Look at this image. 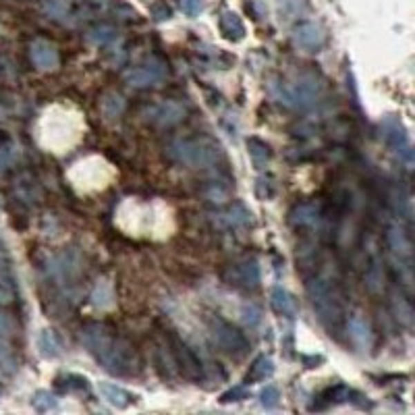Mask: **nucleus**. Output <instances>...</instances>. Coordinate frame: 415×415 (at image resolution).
<instances>
[{"label": "nucleus", "mask_w": 415, "mask_h": 415, "mask_svg": "<svg viewBox=\"0 0 415 415\" xmlns=\"http://www.w3.org/2000/svg\"><path fill=\"white\" fill-rule=\"evenodd\" d=\"M81 342L94 359L110 374L133 376L139 369V357L131 342L113 334L102 324H88L81 328Z\"/></svg>", "instance_id": "nucleus-1"}, {"label": "nucleus", "mask_w": 415, "mask_h": 415, "mask_svg": "<svg viewBox=\"0 0 415 415\" xmlns=\"http://www.w3.org/2000/svg\"><path fill=\"white\" fill-rule=\"evenodd\" d=\"M305 289H307L311 307L318 313V320L324 324L328 334H336L347 320L342 295H340L336 282L330 276L313 274L311 278H307Z\"/></svg>", "instance_id": "nucleus-2"}, {"label": "nucleus", "mask_w": 415, "mask_h": 415, "mask_svg": "<svg viewBox=\"0 0 415 415\" xmlns=\"http://www.w3.org/2000/svg\"><path fill=\"white\" fill-rule=\"evenodd\" d=\"M166 154L171 160L187 168H208L222 158V148L212 137H191L171 144Z\"/></svg>", "instance_id": "nucleus-3"}, {"label": "nucleus", "mask_w": 415, "mask_h": 415, "mask_svg": "<svg viewBox=\"0 0 415 415\" xmlns=\"http://www.w3.org/2000/svg\"><path fill=\"white\" fill-rule=\"evenodd\" d=\"M320 92H322V86H320V81L316 77L301 75L299 79L287 81L280 88L278 102H282L284 106L295 108V110H307L318 102Z\"/></svg>", "instance_id": "nucleus-4"}, {"label": "nucleus", "mask_w": 415, "mask_h": 415, "mask_svg": "<svg viewBox=\"0 0 415 415\" xmlns=\"http://www.w3.org/2000/svg\"><path fill=\"white\" fill-rule=\"evenodd\" d=\"M208 330L210 336L214 338V342L231 357H243L249 351V340L247 336L233 326L229 320L220 318V316H210L208 318Z\"/></svg>", "instance_id": "nucleus-5"}, {"label": "nucleus", "mask_w": 415, "mask_h": 415, "mask_svg": "<svg viewBox=\"0 0 415 415\" xmlns=\"http://www.w3.org/2000/svg\"><path fill=\"white\" fill-rule=\"evenodd\" d=\"M380 137L388 146V150L405 164V168H413V148L403 123L394 117H386L380 123Z\"/></svg>", "instance_id": "nucleus-6"}, {"label": "nucleus", "mask_w": 415, "mask_h": 415, "mask_svg": "<svg viewBox=\"0 0 415 415\" xmlns=\"http://www.w3.org/2000/svg\"><path fill=\"white\" fill-rule=\"evenodd\" d=\"M171 351H173V359H175L177 367L181 369V374L187 380H191V382L204 380V365H202L200 357L181 336L171 334Z\"/></svg>", "instance_id": "nucleus-7"}, {"label": "nucleus", "mask_w": 415, "mask_h": 415, "mask_svg": "<svg viewBox=\"0 0 415 415\" xmlns=\"http://www.w3.org/2000/svg\"><path fill=\"white\" fill-rule=\"evenodd\" d=\"M224 278L229 284L237 287V289H245V291H253L260 287V266L255 260H243L237 262L233 266H229V270L224 272Z\"/></svg>", "instance_id": "nucleus-8"}, {"label": "nucleus", "mask_w": 415, "mask_h": 415, "mask_svg": "<svg viewBox=\"0 0 415 415\" xmlns=\"http://www.w3.org/2000/svg\"><path fill=\"white\" fill-rule=\"evenodd\" d=\"M386 245L390 249L392 262H407L413 264V243L409 233L400 224H390L386 229Z\"/></svg>", "instance_id": "nucleus-9"}, {"label": "nucleus", "mask_w": 415, "mask_h": 415, "mask_svg": "<svg viewBox=\"0 0 415 415\" xmlns=\"http://www.w3.org/2000/svg\"><path fill=\"white\" fill-rule=\"evenodd\" d=\"M164 77H166V69L160 63H146L125 73V81L131 88H154L162 84Z\"/></svg>", "instance_id": "nucleus-10"}, {"label": "nucleus", "mask_w": 415, "mask_h": 415, "mask_svg": "<svg viewBox=\"0 0 415 415\" xmlns=\"http://www.w3.org/2000/svg\"><path fill=\"white\" fill-rule=\"evenodd\" d=\"M347 334H349V340L351 345L365 353L371 349V328L367 324V320L361 316V313H353V316H347Z\"/></svg>", "instance_id": "nucleus-11"}, {"label": "nucleus", "mask_w": 415, "mask_h": 415, "mask_svg": "<svg viewBox=\"0 0 415 415\" xmlns=\"http://www.w3.org/2000/svg\"><path fill=\"white\" fill-rule=\"evenodd\" d=\"M324 40H326L324 30H322L318 23H313V21L299 23V26L293 30V42H295L299 48L307 50V52H316V50L324 44Z\"/></svg>", "instance_id": "nucleus-12"}, {"label": "nucleus", "mask_w": 415, "mask_h": 415, "mask_svg": "<svg viewBox=\"0 0 415 415\" xmlns=\"http://www.w3.org/2000/svg\"><path fill=\"white\" fill-rule=\"evenodd\" d=\"M30 57H32V63L40 71H55L59 67V63H61L59 50L50 42H44V40H36L30 46Z\"/></svg>", "instance_id": "nucleus-13"}, {"label": "nucleus", "mask_w": 415, "mask_h": 415, "mask_svg": "<svg viewBox=\"0 0 415 415\" xmlns=\"http://www.w3.org/2000/svg\"><path fill=\"white\" fill-rule=\"evenodd\" d=\"M148 119L156 125L171 127V125L185 119V108L177 102H160V104H156L148 110Z\"/></svg>", "instance_id": "nucleus-14"}, {"label": "nucleus", "mask_w": 415, "mask_h": 415, "mask_svg": "<svg viewBox=\"0 0 415 415\" xmlns=\"http://www.w3.org/2000/svg\"><path fill=\"white\" fill-rule=\"evenodd\" d=\"M320 216H322V210L316 202H307V204H297L291 214H289V220L293 226L297 229H311L320 222Z\"/></svg>", "instance_id": "nucleus-15"}, {"label": "nucleus", "mask_w": 415, "mask_h": 415, "mask_svg": "<svg viewBox=\"0 0 415 415\" xmlns=\"http://www.w3.org/2000/svg\"><path fill=\"white\" fill-rule=\"evenodd\" d=\"M251 220V212L243 204H233L226 210L214 214V222L224 229H241Z\"/></svg>", "instance_id": "nucleus-16"}, {"label": "nucleus", "mask_w": 415, "mask_h": 415, "mask_svg": "<svg viewBox=\"0 0 415 415\" xmlns=\"http://www.w3.org/2000/svg\"><path fill=\"white\" fill-rule=\"evenodd\" d=\"M98 392L104 398V403H108L115 409H127L135 400V396L129 390H125L123 386H117L113 382H100Z\"/></svg>", "instance_id": "nucleus-17"}, {"label": "nucleus", "mask_w": 415, "mask_h": 415, "mask_svg": "<svg viewBox=\"0 0 415 415\" xmlns=\"http://www.w3.org/2000/svg\"><path fill=\"white\" fill-rule=\"evenodd\" d=\"M270 305L276 313L284 316V318H295L299 307H297V301L293 299V295L282 289V287H274L270 291Z\"/></svg>", "instance_id": "nucleus-18"}, {"label": "nucleus", "mask_w": 415, "mask_h": 415, "mask_svg": "<svg viewBox=\"0 0 415 415\" xmlns=\"http://www.w3.org/2000/svg\"><path fill=\"white\" fill-rule=\"evenodd\" d=\"M218 26H220V34L229 42H241L245 38V26L241 17L233 11H224L218 19Z\"/></svg>", "instance_id": "nucleus-19"}, {"label": "nucleus", "mask_w": 415, "mask_h": 415, "mask_svg": "<svg viewBox=\"0 0 415 415\" xmlns=\"http://www.w3.org/2000/svg\"><path fill=\"white\" fill-rule=\"evenodd\" d=\"M274 374V361L268 355H260L251 361L247 374H245V382L247 384H255V382H266L268 378H272Z\"/></svg>", "instance_id": "nucleus-20"}, {"label": "nucleus", "mask_w": 415, "mask_h": 415, "mask_svg": "<svg viewBox=\"0 0 415 415\" xmlns=\"http://www.w3.org/2000/svg\"><path fill=\"white\" fill-rule=\"evenodd\" d=\"M38 349H40V355L46 357V359H57L63 355V340L61 336L55 332V330H42L40 336H38Z\"/></svg>", "instance_id": "nucleus-21"}, {"label": "nucleus", "mask_w": 415, "mask_h": 415, "mask_svg": "<svg viewBox=\"0 0 415 415\" xmlns=\"http://www.w3.org/2000/svg\"><path fill=\"white\" fill-rule=\"evenodd\" d=\"M247 150H249V156H251V160H253V164L258 168H264L266 162L272 158L270 146L264 139H260V137H249L247 139Z\"/></svg>", "instance_id": "nucleus-22"}, {"label": "nucleus", "mask_w": 415, "mask_h": 415, "mask_svg": "<svg viewBox=\"0 0 415 415\" xmlns=\"http://www.w3.org/2000/svg\"><path fill=\"white\" fill-rule=\"evenodd\" d=\"M100 108L108 119H117L125 108V100L119 94H106L100 102Z\"/></svg>", "instance_id": "nucleus-23"}, {"label": "nucleus", "mask_w": 415, "mask_h": 415, "mask_svg": "<svg viewBox=\"0 0 415 415\" xmlns=\"http://www.w3.org/2000/svg\"><path fill=\"white\" fill-rule=\"evenodd\" d=\"M392 307H394V313H396L400 324H405V326L413 324V307H411V301L407 297H403V295L394 297L392 299Z\"/></svg>", "instance_id": "nucleus-24"}, {"label": "nucleus", "mask_w": 415, "mask_h": 415, "mask_svg": "<svg viewBox=\"0 0 415 415\" xmlns=\"http://www.w3.org/2000/svg\"><path fill=\"white\" fill-rule=\"evenodd\" d=\"M57 405H59L57 396L50 394L48 390H38V392H34V396H32V407H34L36 411H40V413H48V411L57 409Z\"/></svg>", "instance_id": "nucleus-25"}, {"label": "nucleus", "mask_w": 415, "mask_h": 415, "mask_svg": "<svg viewBox=\"0 0 415 415\" xmlns=\"http://www.w3.org/2000/svg\"><path fill=\"white\" fill-rule=\"evenodd\" d=\"M88 38H90V42L96 44V46H106V44H110V42L117 38V32H115L113 28H108V26H100V28L92 30V32L88 34Z\"/></svg>", "instance_id": "nucleus-26"}, {"label": "nucleus", "mask_w": 415, "mask_h": 415, "mask_svg": "<svg viewBox=\"0 0 415 415\" xmlns=\"http://www.w3.org/2000/svg\"><path fill=\"white\" fill-rule=\"evenodd\" d=\"M92 303L96 307H110L113 305V289L106 282H100L92 293Z\"/></svg>", "instance_id": "nucleus-27"}, {"label": "nucleus", "mask_w": 415, "mask_h": 415, "mask_svg": "<svg viewBox=\"0 0 415 415\" xmlns=\"http://www.w3.org/2000/svg\"><path fill=\"white\" fill-rule=\"evenodd\" d=\"M278 403H280V392H278V388L272 386V384L264 386L262 392H260V405H262L264 409H274V407H278Z\"/></svg>", "instance_id": "nucleus-28"}, {"label": "nucleus", "mask_w": 415, "mask_h": 415, "mask_svg": "<svg viewBox=\"0 0 415 415\" xmlns=\"http://www.w3.org/2000/svg\"><path fill=\"white\" fill-rule=\"evenodd\" d=\"M177 7L181 9L183 15L195 19V17H200L202 11H204V0H177Z\"/></svg>", "instance_id": "nucleus-29"}, {"label": "nucleus", "mask_w": 415, "mask_h": 415, "mask_svg": "<svg viewBox=\"0 0 415 415\" xmlns=\"http://www.w3.org/2000/svg\"><path fill=\"white\" fill-rule=\"evenodd\" d=\"M241 318H243L245 326L255 328V326L262 322V311H260L258 305H253V303H245L243 309H241Z\"/></svg>", "instance_id": "nucleus-30"}, {"label": "nucleus", "mask_w": 415, "mask_h": 415, "mask_svg": "<svg viewBox=\"0 0 415 415\" xmlns=\"http://www.w3.org/2000/svg\"><path fill=\"white\" fill-rule=\"evenodd\" d=\"M13 332H15V322H13V318H11L9 313H5V311H0V340H5V338L13 336Z\"/></svg>", "instance_id": "nucleus-31"}, {"label": "nucleus", "mask_w": 415, "mask_h": 415, "mask_svg": "<svg viewBox=\"0 0 415 415\" xmlns=\"http://www.w3.org/2000/svg\"><path fill=\"white\" fill-rule=\"evenodd\" d=\"M243 398H247V390L243 388V386H235V388H231V390H226L224 394H220V403H237V400H243Z\"/></svg>", "instance_id": "nucleus-32"}, {"label": "nucleus", "mask_w": 415, "mask_h": 415, "mask_svg": "<svg viewBox=\"0 0 415 415\" xmlns=\"http://www.w3.org/2000/svg\"><path fill=\"white\" fill-rule=\"evenodd\" d=\"M152 15H154V19L156 21H164V19H171L173 17V11H171V7L166 5V3H162V0H158L156 5H152Z\"/></svg>", "instance_id": "nucleus-33"}, {"label": "nucleus", "mask_w": 415, "mask_h": 415, "mask_svg": "<svg viewBox=\"0 0 415 415\" xmlns=\"http://www.w3.org/2000/svg\"><path fill=\"white\" fill-rule=\"evenodd\" d=\"M13 299H15V291H13V287L0 280V305H9Z\"/></svg>", "instance_id": "nucleus-34"}, {"label": "nucleus", "mask_w": 415, "mask_h": 415, "mask_svg": "<svg viewBox=\"0 0 415 415\" xmlns=\"http://www.w3.org/2000/svg\"><path fill=\"white\" fill-rule=\"evenodd\" d=\"M15 160V152L9 146H0V171H5Z\"/></svg>", "instance_id": "nucleus-35"}]
</instances>
